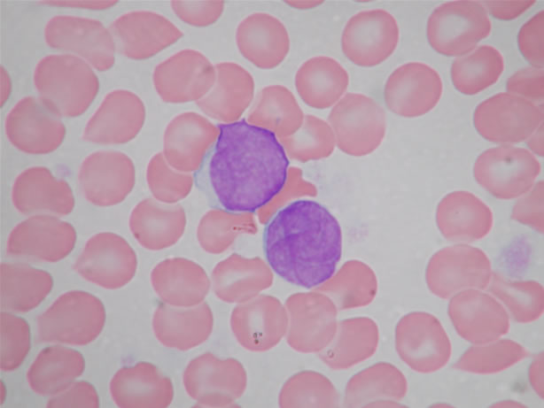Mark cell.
<instances>
[{"label":"cell","mask_w":544,"mask_h":408,"mask_svg":"<svg viewBox=\"0 0 544 408\" xmlns=\"http://www.w3.org/2000/svg\"><path fill=\"white\" fill-rule=\"evenodd\" d=\"M175 15L183 22L194 27H207L216 22L224 10L223 1H182L171 2Z\"/></svg>","instance_id":"cell-37"},{"label":"cell","mask_w":544,"mask_h":408,"mask_svg":"<svg viewBox=\"0 0 544 408\" xmlns=\"http://www.w3.org/2000/svg\"><path fill=\"white\" fill-rule=\"evenodd\" d=\"M264 252L272 270L306 289L327 282L342 254V231L321 204L298 200L280 209L264 231Z\"/></svg>","instance_id":"cell-2"},{"label":"cell","mask_w":544,"mask_h":408,"mask_svg":"<svg viewBox=\"0 0 544 408\" xmlns=\"http://www.w3.org/2000/svg\"><path fill=\"white\" fill-rule=\"evenodd\" d=\"M192 312H182L162 304L154 312L152 329L158 341L167 347L184 349L193 343Z\"/></svg>","instance_id":"cell-35"},{"label":"cell","mask_w":544,"mask_h":408,"mask_svg":"<svg viewBox=\"0 0 544 408\" xmlns=\"http://www.w3.org/2000/svg\"><path fill=\"white\" fill-rule=\"evenodd\" d=\"M481 3L493 17L509 20L524 13L534 4L535 1H484Z\"/></svg>","instance_id":"cell-44"},{"label":"cell","mask_w":544,"mask_h":408,"mask_svg":"<svg viewBox=\"0 0 544 408\" xmlns=\"http://www.w3.org/2000/svg\"><path fill=\"white\" fill-rule=\"evenodd\" d=\"M493 290L514 305L537 307L542 303V288L535 282L506 283L497 279Z\"/></svg>","instance_id":"cell-41"},{"label":"cell","mask_w":544,"mask_h":408,"mask_svg":"<svg viewBox=\"0 0 544 408\" xmlns=\"http://www.w3.org/2000/svg\"><path fill=\"white\" fill-rule=\"evenodd\" d=\"M437 221L443 235L453 241H474L491 228L492 212L472 193L457 190L439 202Z\"/></svg>","instance_id":"cell-26"},{"label":"cell","mask_w":544,"mask_h":408,"mask_svg":"<svg viewBox=\"0 0 544 408\" xmlns=\"http://www.w3.org/2000/svg\"><path fill=\"white\" fill-rule=\"evenodd\" d=\"M492 23L479 1H452L437 7L428 19L430 45L445 56H462L487 37Z\"/></svg>","instance_id":"cell-5"},{"label":"cell","mask_w":544,"mask_h":408,"mask_svg":"<svg viewBox=\"0 0 544 408\" xmlns=\"http://www.w3.org/2000/svg\"><path fill=\"white\" fill-rule=\"evenodd\" d=\"M503 69L501 52L490 45H482L470 54L454 60L451 79L458 91L475 95L494 84Z\"/></svg>","instance_id":"cell-32"},{"label":"cell","mask_w":544,"mask_h":408,"mask_svg":"<svg viewBox=\"0 0 544 408\" xmlns=\"http://www.w3.org/2000/svg\"><path fill=\"white\" fill-rule=\"evenodd\" d=\"M105 320L100 299L85 291H68L38 316L37 340L83 346L99 335Z\"/></svg>","instance_id":"cell-4"},{"label":"cell","mask_w":544,"mask_h":408,"mask_svg":"<svg viewBox=\"0 0 544 408\" xmlns=\"http://www.w3.org/2000/svg\"><path fill=\"white\" fill-rule=\"evenodd\" d=\"M527 145L538 156H543V123L528 137Z\"/></svg>","instance_id":"cell-46"},{"label":"cell","mask_w":544,"mask_h":408,"mask_svg":"<svg viewBox=\"0 0 544 408\" xmlns=\"http://www.w3.org/2000/svg\"><path fill=\"white\" fill-rule=\"evenodd\" d=\"M287 157L308 162L328 158L336 146L334 133L328 122L314 115H307L297 132L278 138Z\"/></svg>","instance_id":"cell-33"},{"label":"cell","mask_w":544,"mask_h":408,"mask_svg":"<svg viewBox=\"0 0 544 408\" xmlns=\"http://www.w3.org/2000/svg\"><path fill=\"white\" fill-rule=\"evenodd\" d=\"M120 52L134 59L154 56L175 43L183 32L163 15L151 11L127 12L111 25Z\"/></svg>","instance_id":"cell-19"},{"label":"cell","mask_w":544,"mask_h":408,"mask_svg":"<svg viewBox=\"0 0 544 408\" xmlns=\"http://www.w3.org/2000/svg\"><path fill=\"white\" fill-rule=\"evenodd\" d=\"M236 43L243 57L260 69L278 66L290 50L285 26L266 12L252 13L238 24Z\"/></svg>","instance_id":"cell-21"},{"label":"cell","mask_w":544,"mask_h":408,"mask_svg":"<svg viewBox=\"0 0 544 408\" xmlns=\"http://www.w3.org/2000/svg\"><path fill=\"white\" fill-rule=\"evenodd\" d=\"M474 126L487 141L512 144L526 140L542 123V106L510 93H499L480 103Z\"/></svg>","instance_id":"cell-8"},{"label":"cell","mask_w":544,"mask_h":408,"mask_svg":"<svg viewBox=\"0 0 544 408\" xmlns=\"http://www.w3.org/2000/svg\"><path fill=\"white\" fill-rule=\"evenodd\" d=\"M215 66L201 52L185 49L159 63L152 81L159 96L167 103L198 101L213 88Z\"/></svg>","instance_id":"cell-12"},{"label":"cell","mask_w":544,"mask_h":408,"mask_svg":"<svg viewBox=\"0 0 544 408\" xmlns=\"http://www.w3.org/2000/svg\"><path fill=\"white\" fill-rule=\"evenodd\" d=\"M110 394L121 408H163L172 400L173 387L155 366L140 362L116 372Z\"/></svg>","instance_id":"cell-24"},{"label":"cell","mask_w":544,"mask_h":408,"mask_svg":"<svg viewBox=\"0 0 544 408\" xmlns=\"http://www.w3.org/2000/svg\"><path fill=\"white\" fill-rule=\"evenodd\" d=\"M508 93L524 97L531 102L543 100V70L527 67L511 75L507 81Z\"/></svg>","instance_id":"cell-40"},{"label":"cell","mask_w":544,"mask_h":408,"mask_svg":"<svg viewBox=\"0 0 544 408\" xmlns=\"http://www.w3.org/2000/svg\"><path fill=\"white\" fill-rule=\"evenodd\" d=\"M146 180L152 196L164 204H175L183 199L193 186L192 175L174 169L161 152L150 160Z\"/></svg>","instance_id":"cell-34"},{"label":"cell","mask_w":544,"mask_h":408,"mask_svg":"<svg viewBox=\"0 0 544 408\" xmlns=\"http://www.w3.org/2000/svg\"><path fill=\"white\" fill-rule=\"evenodd\" d=\"M216 80L211 90L196 102L208 117L224 122L237 121L254 96L252 74L234 62L215 65Z\"/></svg>","instance_id":"cell-23"},{"label":"cell","mask_w":544,"mask_h":408,"mask_svg":"<svg viewBox=\"0 0 544 408\" xmlns=\"http://www.w3.org/2000/svg\"><path fill=\"white\" fill-rule=\"evenodd\" d=\"M442 81L432 67L420 62L400 65L389 76L385 101L390 111L407 118L432 110L442 95Z\"/></svg>","instance_id":"cell-16"},{"label":"cell","mask_w":544,"mask_h":408,"mask_svg":"<svg viewBox=\"0 0 544 408\" xmlns=\"http://www.w3.org/2000/svg\"><path fill=\"white\" fill-rule=\"evenodd\" d=\"M486 255L469 246H455L438 252L427 270L430 289L440 296H448L464 288H485L490 279Z\"/></svg>","instance_id":"cell-20"},{"label":"cell","mask_w":544,"mask_h":408,"mask_svg":"<svg viewBox=\"0 0 544 408\" xmlns=\"http://www.w3.org/2000/svg\"><path fill=\"white\" fill-rule=\"evenodd\" d=\"M1 73H2V96H1V104L3 105V104L6 101L9 94H10V89H11V84H10V80L8 77L7 73L5 72L4 69L2 68L1 70Z\"/></svg>","instance_id":"cell-47"},{"label":"cell","mask_w":544,"mask_h":408,"mask_svg":"<svg viewBox=\"0 0 544 408\" xmlns=\"http://www.w3.org/2000/svg\"><path fill=\"white\" fill-rule=\"evenodd\" d=\"M209 162V179L222 207L251 213L268 204L283 189L289 159L277 136L239 120L221 124Z\"/></svg>","instance_id":"cell-1"},{"label":"cell","mask_w":544,"mask_h":408,"mask_svg":"<svg viewBox=\"0 0 544 408\" xmlns=\"http://www.w3.org/2000/svg\"><path fill=\"white\" fill-rule=\"evenodd\" d=\"M151 282L158 296L174 305L194 303L206 285L202 270L183 258H167L159 263L151 273Z\"/></svg>","instance_id":"cell-31"},{"label":"cell","mask_w":544,"mask_h":408,"mask_svg":"<svg viewBox=\"0 0 544 408\" xmlns=\"http://www.w3.org/2000/svg\"><path fill=\"white\" fill-rule=\"evenodd\" d=\"M294 82L305 104L315 109H327L333 106L346 92L349 75L336 59L316 56L300 65Z\"/></svg>","instance_id":"cell-27"},{"label":"cell","mask_w":544,"mask_h":408,"mask_svg":"<svg viewBox=\"0 0 544 408\" xmlns=\"http://www.w3.org/2000/svg\"><path fill=\"white\" fill-rule=\"evenodd\" d=\"M4 129L14 147L35 155L52 152L66 135L58 116L34 96L24 97L13 106L5 119Z\"/></svg>","instance_id":"cell-14"},{"label":"cell","mask_w":544,"mask_h":408,"mask_svg":"<svg viewBox=\"0 0 544 408\" xmlns=\"http://www.w3.org/2000/svg\"><path fill=\"white\" fill-rule=\"evenodd\" d=\"M285 4L297 9H310L323 4V1H286Z\"/></svg>","instance_id":"cell-48"},{"label":"cell","mask_w":544,"mask_h":408,"mask_svg":"<svg viewBox=\"0 0 544 408\" xmlns=\"http://www.w3.org/2000/svg\"><path fill=\"white\" fill-rule=\"evenodd\" d=\"M44 37L49 46L73 52L99 71L114 63L113 37L97 19L58 15L47 22Z\"/></svg>","instance_id":"cell-10"},{"label":"cell","mask_w":544,"mask_h":408,"mask_svg":"<svg viewBox=\"0 0 544 408\" xmlns=\"http://www.w3.org/2000/svg\"><path fill=\"white\" fill-rule=\"evenodd\" d=\"M336 145L346 154L361 157L373 152L382 142L386 129L385 113L365 95L348 93L329 114Z\"/></svg>","instance_id":"cell-6"},{"label":"cell","mask_w":544,"mask_h":408,"mask_svg":"<svg viewBox=\"0 0 544 408\" xmlns=\"http://www.w3.org/2000/svg\"><path fill=\"white\" fill-rule=\"evenodd\" d=\"M44 4L64 6V7H75L85 8L93 10H102L109 8L117 4V1H41Z\"/></svg>","instance_id":"cell-45"},{"label":"cell","mask_w":544,"mask_h":408,"mask_svg":"<svg viewBox=\"0 0 544 408\" xmlns=\"http://www.w3.org/2000/svg\"><path fill=\"white\" fill-rule=\"evenodd\" d=\"M540 172V165L531 151L507 145L481 153L473 168L477 182L500 199H512L527 193Z\"/></svg>","instance_id":"cell-7"},{"label":"cell","mask_w":544,"mask_h":408,"mask_svg":"<svg viewBox=\"0 0 544 408\" xmlns=\"http://www.w3.org/2000/svg\"><path fill=\"white\" fill-rule=\"evenodd\" d=\"M51 274L24 264H1V308L27 312L37 307L51 292Z\"/></svg>","instance_id":"cell-29"},{"label":"cell","mask_w":544,"mask_h":408,"mask_svg":"<svg viewBox=\"0 0 544 408\" xmlns=\"http://www.w3.org/2000/svg\"><path fill=\"white\" fill-rule=\"evenodd\" d=\"M399 36L398 23L391 13L382 9L362 11L345 26L342 51L357 65L374 66L392 54Z\"/></svg>","instance_id":"cell-11"},{"label":"cell","mask_w":544,"mask_h":408,"mask_svg":"<svg viewBox=\"0 0 544 408\" xmlns=\"http://www.w3.org/2000/svg\"><path fill=\"white\" fill-rule=\"evenodd\" d=\"M74 227L57 217L39 214L21 221L11 231L6 252L12 257L58 262L74 248Z\"/></svg>","instance_id":"cell-13"},{"label":"cell","mask_w":544,"mask_h":408,"mask_svg":"<svg viewBox=\"0 0 544 408\" xmlns=\"http://www.w3.org/2000/svg\"><path fill=\"white\" fill-rule=\"evenodd\" d=\"M144 119V104L137 95L129 90H113L105 96L86 124L82 139L99 144L125 143L136 136Z\"/></svg>","instance_id":"cell-17"},{"label":"cell","mask_w":544,"mask_h":408,"mask_svg":"<svg viewBox=\"0 0 544 408\" xmlns=\"http://www.w3.org/2000/svg\"><path fill=\"white\" fill-rule=\"evenodd\" d=\"M12 201L22 214L49 212L65 216L74 207L68 183L57 179L43 166L27 168L17 176L12 189Z\"/></svg>","instance_id":"cell-22"},{"label":"cell","mask_w":544,"mask_h":408,"mask_svg":"<svg viewBox=\"0 0 544 408\" xmlns=\"http://www.w3.org/2000/svg\"><path fill=\"white\" fill-rule=\"evenodd\" d=\"M218 135L219 127L206 117L194 112H183L165 130L163 155L177 171L188 173L197 171Z\"/></svg>","instance_id":"cell-18"},{"label":"cell","mask_w":544,"mask_h":408,"mask_svg":"<svg viewBox=\"0 0 544 408\" xmlns=\"http://www.w3.org/2000/svg\"><path fill=\"white\" fill-rule=\"evenodd\" d=\"M316 187L303 178L302 171L297 166L288 169L286 181L280 192L265 206L260 209L264 214L274 213L288 201L300 196H315Z\"/></svg>","instance_id":"cell-39"},{"label":"cell","mask_w":544,"mask_h":408,"mask_svg":"<svg viewBox=\"0 0 544 408\" xmlns=\"http://www.w3.org/2000/svg\"><path fill=\"white\" fill-rule=\"evenodd\" d=\"M34 83L42 102L62 117L82 114L98 90V80L90 65L70 54L42 58L34 72Z\"/></svg>","instance_id":"cell-3"},{"label":"cell","mask_w":544,"mask_h":408,"mask_svg":"<svg viewBox=\"0 0 544 408\" xmlns=\"http://www.w3.org/2000/svg\"><path fill=\"white\" fill-rule=\"evenodd\" d=\"M543 17L538 12L525 22L518 33V47L525 59L535 68L543 66Z\"/></svg>","instance_id":"cell-38"},{"label":"cell","mask_w":544,"mask_h":408,"mask_svg":"<svg viewBox=\"0 0 544 408\" xmlns=\"http://www.w3.org/2000/svg\"><path fill=\"white\" fill-rule=\"evenodd\" d=\"M30 350L29 326L23 319L1 312V370L17 369Z\"/></svg>","instance_id":"cell-36"},{"label":"cell","mask_w":544,"mask_h":408,"mask_svg":"<svg viewBox=\"0 0 544 408\" xmlns=\"http://www.w3.org/2000/svg\"><path fill=\"white\" fill-rule=\"evenodd\" d=\"M78 181L84 197L97 206L122 202L136 181L132 160L120 151H97L82 163Z\"/></svg>","instance_id":"cell-15"},{"label":"cell","mask_w":544,"mask_h":408,"mask_svg":"<svg viewBox=\"0 0 544 408\" xmlns=\"http://www.w3.org/2000/svg\"><path fill=\"white\" fill-rule=\"evenodd\" d=\"M137 267L136 252L121 236L101 232L90 237L75 261L74 270L86 281L106 289L128 284Z\"/></svg>","instance_id":"cell-9"},{"label":"cell","mask_w":544,"mask_h":408,"mask_svg":"<svg viewBox=\"0 0 544 408\" xmlns=\"http://www.w3.org/2000/svg\"><path fill=\"white\" fill-rule=\"evenodd\" d=\"M99 400L95 388L87 381H76L52 396L47 403L51 408H97Z\"/></svg>","instance_id":"cell-42"},{"label":"cell","mask_w":544,"mask_h":408,"mask_svg":"<svg viewBox=\"0 0 544 408\" xmlns=\"http://www.w3.org/2000/svg\"><path fill=\"white\" fill-rule=\"evenodd\" d=\"M84 370V358L73 349L54 345L37 355L27 372L33 391L41 396H55L66 389Z\"/></svg>","instance_id":"cell-28"},{"label":"cell","mask_w":544,"mask_h":408,"mask_svg":"<svg viewBox=\"0 0 544 408\" xmlns=\"http://www.w3.org/2000/svg\"><path fill=\"white\" fill-rule=\"evenodd\" d=\"M513 217L542 232L543 181H538L525 196L517 202L513 209Z\"/></svg>","instance_id":"cell-43"},{"label":"cell","mask_w":544,"mask_h":408,"mask_svg":"<svg viewBox=\"0 0 544 408\" xmlns=\"http://www.w3.org/2000/svg\"><path fill=\"white\" fill-rule=\"evenodd\" d=\"M304 118L303 111L291 91L282 85H271L261 89L246 121L281 138L297 132Z\"/></svg>","instance_id":"cell-30"},{"label":"cell","mask_w":544,"mask_h":408,"mask_svg":"<svg viewBox=\"0 0 544 408\" xmlns=\"http://www.w3.org/2000/svg\"><path fill=\"white\" fill-rule=\"evenodd\" d=\"M185 214L180 205L147 198L138 203L129 217V228L145 249L159 250L175 243L183 235Z\"/></svg>","instance_id":"cell-25"}]
</instances>
